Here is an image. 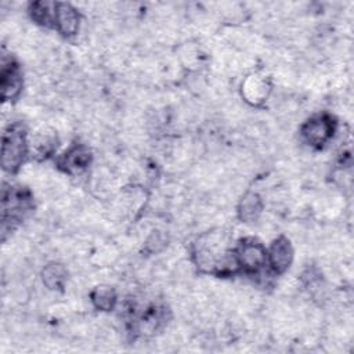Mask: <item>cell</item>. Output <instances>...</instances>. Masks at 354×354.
<instances>
[{
  "mask_svg": "<svg viewBox=\"0 0 354 354\" xmlns=\"http://www.w3.org/2000/svg\"><path fill=\"white\" fill-rule=\"evenodd\" d=\"M26 137L19 124L10 126L3 134L1 165L7 171H15L26 155Z\"/></svg>",
  "mask_w": 354,
  "mask_h": 354,
  "instance_id": "cell-1",
  "label": "cell"
},
{
  "mask_svg": "<svg viewBox=\"0 0 354 354\" xmlns=\"http://www.w3.org/2000/svg\"><path fill=\"white\" fill-rule=\"evenodd\" d=\"M30 209V196L21 188H10L3 191L1 199V220L3 225L7 223L19 221Z\"/></svg>",
  "mask_w": 354,
  "mask_h": 354,
  "instance_id": "cell-2",
  "label": "cell"
},
{
  "mask_svg": "<svg viewBox=\"0 0 354 354\" xmlns=\"http://www.w3.org/2000/svg\"><path fill=\"white\" fill-rule=\"evenodd\" d=\"M236 264L249 272L259 271L267 261L264 246L256 239H245L239 245L235 254Z\"/></svg>",
  "mask_w": 354,
  "mask_h": 354,
  "instance_id": "cell-3",
  "label": "cell"
},
{
  "mask_svg": "<svg viewBox=\"0 0 354 354\" xmlns=\"http://www.w3.org/2000/svg\"><path fill=\"white\" fill-rule=\"evenodd\" d=\"M333 120L326 115L311 118L301 129L304 140L313 147H322L333 136Z\"/></svg>",
  "mask_w": 354,
  "mask_h": 354,
  "instance_id": "cell-4",
  "label": "cell"
},
{
  "mask_svg": "<svg viewBox=\"0 0 354 354\" xmlns=\"http://www.w3.org/2000/svg\"><path fill=\"white\" fill-rule=\"evenodd\" d=\"M54 24L62 35H65V36L75 35L79 28L77 11L69 4L55 3L54 4Z\"/></svg>",
  "mask_w": 354,
  "mask_h": 354,
  "instance_id": "cell-5",
  "label": "cell"
},
{
  "mask_svg": "<svg viewBox=\"0 0 354 354\" xmlns=\"http://www.w3.org/2000/svg\"><path fill=\"white\" fill-rule=\"evenodd\" d=\"M22 86V76L15 62L3 64L1 68V95L4 100H11L18 95Z\"/></svg>",
  "mask_w": 354,
  "mask_h": 354,
  "instance_id": "cell-6",
  "label": "cell"
},
{
  "mask_svg": "<svg viewBox=\"0 0 354 354\" xmlns=\"http://www.w3.org/2000/svg\"><path fill=\"white\" fill-rule=\"evenodd\" d=\"M292 256H293V252H292L289 241L285 238H278L272 243V246L267 254V259H268L271 268L275 272H283L289 267V264L292 261Z\"/></svg>",
  "mask_w": 354,
  "mask_h": 354,
  "instance_id": "cell-7",
  "label": "cell"
},
{
  "mask_svg": "<svg viewBox=\"0 0 354 354\" xmlns=\"http://www.w3.org/2000/svg\"><path fill=\"white\" fill-rule=\"evenodd\" d=\"M88 163L90 153L84 147H73L59 160V166H62L66 171H80L86 169Z\"/></svg>",
  "mask_w": 354,
  "mask_h": 354,
  "instance_id": "cell-8",
  "label": "cell"
},
{
  "mask_svg": "<svg viewBox=\"0 0 354 354\" xmlns=\"http://www.w3.org/2000/svg\"><path fill=\"white\" fill-rule=\"evenodd\" d=\"M260 209H261V203L259 196L254 194H248L241 202L239 213L243 220H253L260 213Z\"/></svg>",
  "mask_w": 354,
  "mask_h": 354,
  "instance_id": "cell-9",
  "label": "cell"
},
{
  "mask_svg": "<svg viewBox=\"0 0 354 354\" xmlns=\"http://www.w3.org/2000/svg\"><path fill=\"white\" fill-rule=\"evenodd\" d=\"M32 18L39 24L54 22V7L48 3H33L32 4Z\"/></svg>",
  "mask_w": 354,
  "mask_h": 354,
  "instance_id": "cell-10",
  "label": "cell"
},
{
  "mask_svg": "<svg viewBox=\"0 0 354 354\" xmlns=\"http://www.w3.org/2000/svg\"><path fill=\"white\" fill-rule=\"evenodd\" d=\"M65 278V271L59 264H50L43 271V281L48 288H59Z\"/></svg>",
  "mask_w": 354,
  "mask_h": 354,
  "instance_id": "cell-11",
  "label": "cell"
},
{
  "mask_svg": "<svg viewBox=\"0 0 354 354\" xmlns=\"http://www.w3.org/2000/svg\"><path fill=\"white\" fill-rule=\"evenodd\" d=\"M93 301L95 304L97 308L101 310H111L116 301L115 293L112 289L109 288H98L95 289V292L93 293Z\"/></svg>",
  "mask_w": 354,
  "mask_h": 354,
  "instance_id": "cell-12",
  "label": "cell"
}]
</instances>
